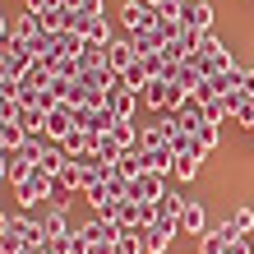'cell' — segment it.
<instances>
[{
	"mask_svg": "<svg viewBox=\"0 0 254 254\" xmlns=\"http://www.w3.org/2000/svg\"><path fill=\"white\" fill-rule=\"evenodd\" d=\"M28 139V134L19 129V125H14V121H0V153H9V148H19Z\"/></svg>",
	"mask_w": 254,
	"mask_h": 254,
	"instance_id": "4316f807",
	"label": "cell"
},
{
	"mask_svg": "<svg viewBox=\"0 0 254 254\" xmlns=\"http://www.w3.org/2000/svg\"><path fill=\"white\" fill-rule=\"evenodd\" d=\"M213 19H217V9L208 0H185V9H181V23L190 33H213Z\"/></svg>",
	"mask_w": 254,
	"mask_h": 254,
	"instance_id": "ba28073f",
	"label": "cell"
},
{
	"mask_svg": "<svg viewBox=\"0 0 254 254\" xmlns=\"http://www.w3.org/2000/svg\"><path fill=\"white\" fill-rule=\"evenodd\" d=\"M121 28L134 37V33H153L157 28V9L148 5V0H125L121 5Z\"/></svg>",
	"mask_w": 254,
	"mask_h": 254,
	"instance_id": "3957f363",
	"label": "cell"
},
{
	"mask_svg": "<svg viewBox=\"0 0 254 254\" xmlns=\"http://www.w3.org/2000/svg\"><path fill=\"white\" fill-rule=\"evenodd\" d=\"M0 185H5V181H0Z\"/></svg>",
	"mask_w": 254,
	"mask_h": 254,
	"instance_id": "b9f144b4",
	"label": "cell"
},
{
	"mask_svg": "<svg viewBox=\"0 0 254 254\" xmlns=\"http://www.w3.org/2000/svg\"><path fill=\"white\" fill-rule=\"evenodd\" d=\"M185 203H190V194H181V190H167V194L157 199V222H176Z\"/></svg>",
	"mask_w": 254,
	"mask_h": 254,
	"instance_id": "d6986e66",
	"label": "cell"
},
{
	"mask_svg": "<svg viewBox=\"0 0 254 254\" xmlns=\"http://www.w3.org/2000/svg\"><path fill=\"white\" fill-rule=\"evenodd\" d=\"M83 14H88V19H102V9H107V5H102V0H83V5H79Z\"/></svg>",
	"mask_w": 254,
	"mask_h": 254,
	"instance_id": "d6a6232c",
	"label": "cell"
},
{
	"mask_svg": "<svg viewBox=\"0 0 254 254\" xmlns=\"http://www.w3.org/2000/svg\"><path fill=\"white\" fill-rule=\"evenodd\" d=\"M88 254H121V250H116V241H107V245H93Z\"/></svg>",
	"mask_w": 254,
	"mask_h": 254,
	"instance_id": "e575fe53",
	"label": "cell"
},
{
	"mask_svg": "<svg viewBox=\"0 0 254 254\" xmlns=\"http://www.w3.org/2000/svg\"><path fill=\"white\" fill-rule=\"evenodd\" d=\"M9 33H14V28H9V19H5V14H0V42H5Z\"/></svg>",
	"mask_w": 254,
	"mask_h": 254,
	"instance_id": "d590c367",
	"label": "cell"
},
{
	"mask_svg": "<svg viewBox=\"0 0 254 254\" xmlns=\"http://www.w3.org/2000/svg\"><path fill=\"white\" fill-rule=\"evenodd\" d=\"M56 5H61V0H28V9H33V14H47V9H56Z\"/></svg>",
	"mask_w": 254,
	"mask_h": 254,
	"instance_id": "836d02e7",
	"label": "cell"
},
{
	"mask_svg": "<svg viewBox=\"0 0 254 254\" xmlns=\"http://www.w3.org/2000/svg\"><path fill=\"white\" fill-rule=\"evenodd\" d=\"M42 33H47V28H42V14H19V23H14V37H23V42H37Z\"/></svg>",
	"mask_w": 254,
	"mask_h": 254,
	"instance_id": "44dd1931",
	"label": "cell"
},
{
	"mask_svg": "<svg viewBox=\"0 0 254 254\" xmlns=\"http://www.w3.org/2000/svg\"><path fill=\"white\" fill-rule=\"evenodd\" d=\"M61 5H65V9H79V5H83V0H61Z\"/></svg>",
	"mask_w": 254,
	"mask_h": 254,
	"instance_id": "8d00e7d4",
	"label": "cell"
},
{
	"mask_svg": "<svg viewBox=\"0 0 254 254\" xmlns=\"http://www.w3.org/2000/svg\"><path fill=\"white\" fill-rule=\"evenodd\" d=\"M83 185H88V176H83V167H79V162H65V167H61V176H56V190H61V194H83Z\"/></svg>",
	"mask_w": 254,
	"mask_h": 254,
	"instance_id": "2e32d148",
	"label": "cell"
},
{
	"mask_svg": "<svg viewBox=\"0 0 254 254\" xmlns=\"http://www.w3.org/2000/svg\"><path fill=\"white\" fill-rule=\"evenodd\" d=\"M171 83H181L185 93H199L203 74H199V65H194V61H181V65H176V79H171Z\"/></svg>",
	"mask_w": 254,
	"mask_h": 254,
	"instance_id": "7402d4cb",
	"label": "cell"
},
{
	"mask_svg": "<svg viewBox=\"0 0 254 254\" xmlns=\"http://www.w3.org/2000/svg\"><path fill=\"white\" fill-rule=\"evenodd\" d=\"M250 245H254V231H250Z\"/></svg>",
	"mask_w": 254,
	"mask_h": 254,
	"instance_id": "ab89813d",
	"label": "cell"
},
{
	"mask_svg": "<svg viewBox=\"0 0 254 254\" xmlns=\"http://www.w3.org/2000/svg\"><path fill=\"white\" fill-rule=\"evenodd\" d=\"M116 250H121V254H148L143 250V231H121V236H116Z\"/></svg>",
	"mask_w": 254,
	"mask_h": 254,
	"instance_id": "f546056e",
	"label": "cell"
},
{
	"mask_svg": "<svg viewBox=\"0 0 254 254\" xmlns=\"http://www.w3.org/2000/svg\"><path fill=\"white\" fill-rule=\"evenodd\" d=\"M83 42H93V47H107V42H116V33H111V23H107V14H102V19H93V23H88V33H83Z\"/></svg>",
	"mask_w": 254,
	"mask_h": 254,
	"instance_id": "d4e9b609",
	"label": "cell"
},
{
	"mask_svg": "<svg viewBox=\"0 0 254 254\" xmlns=\"http://www.w3.org/2000/svg\"><path fill=\"white\" fill-rule=\"evenodd\" d=\"M185 97H190V93H185L181 83H171V79H148V88L139 93V102H143V107L153 111V116H162V111H176Z\"/></svg>",
	"mask_w": 254,
	"mask_h": 254,
	"instance_id": "6da1fadb",
	"label": "cell"
},
{
	"mask_svg": "<svg viewBox=\"0 0 254 254\" xmlns=\"http://www.w3.org/2000/svg\"><path fill=\"white\" fill-rule=\"evenodd\" d=\"M129 42H134V56H139V61H143V56H153V51H162V37L157 33H134Z\"/></svg>",
	"mask_w": 254,
	"mask_h": 254,
	"instance_id": "83f0119b",
	"label": "cell"
},
{
	"mask_svg": "<svg viewBox=\"0 0 254 254\" xmlns=\"http://www.w3.org/2000/svg\"><path fill=\"white\" fill-rule=\"evenodd\" d=\"M139 162H143V171H157V176H167V181H171L176 153H171L167 143H162V148H139Z\"/></svg>",
	"mask_w": 254,
	"mask_h": 254,
	"instance_id": "9a60e30c",
	"label": "cell"
},
{
	"mask_svg": "<svg viewBox=\"0 0 254 254\" xmlns=\"http://www.w3.org/2000/svg\"><path fill=\"white\" fill-rule=\"evenodd\" d=\"M5 231H9V217H5V213H0V236H5Z\"/></svg>",
	"mask_w": 254,
	"mask_h": 254,
	"instance_id": "74e56055",
	"label": "cell"
},
{
	"mask_svg": "<svg viewBox=\"0 0 254 254\" xmlns=\"http://www.w3.org/2000/svg\"><path fill=\"white\" fill-rule=\"evenodd\" d=\"M83 236L88 245H107V241H116V236H121V227H116L111 217H93V222H83V227H74Z\"/></svg>",
	"mask_w": 254,
	"mask_h": 254,
	"instance_id": "5bb4252c",
	"label": "cell"
},
{
	"mask_svg": "<svg viewBox=\"0 0 254 254\" xmlns=\"http://www.w3.org/2000/svg\"><path fill=\"white\" fill-rule=\"evenodd\" d=\"M28 176H33V162H28L19 148H9V153H5V181L9 185H23Z\"/></svg>",
	"mask_w": 254,
	"mask_h": 254,
	"instance_id": "ac0fdd59",
	"label": "cell"
},
{
	"mask_svg": "<svg viewBox=\"0 0 254 254\" xmlns=\"http://www.w3.org/2000/svg\"><path fill=\"white\" fill-rule=\"evenodd\" d=\"M65 162H69V153H65L61 143H51V139H47V148H42V162H37V167H47L51 176H61V167H65Z\"/></svg>",
	"mask_w": 254,
	"mask_h": 254,
	"instance_id": "603a6c76",
	"label": "cell"
},
{
	"mask_svg": "<svg viewBox=\"0 0 254 254\" xmlns=\"http://www.w3.org/2000/svg\"><path fill=\"white\" fill-rule=\"evenodd\" d=\"M176 241V222H148L143 227V250L148 254H167Z\"/></svg>",
	"mask_w": 254,
	"mask_h": 254,
	"instance_id": "8fae6325",
	"label": "cell"
},
{
	"mask_svg": "<svg viewBox=\"0 0 254 254\" xmlns=\"http://www.w3.org/2000/svg\"><path fill=\"white\" fill-rule=\"evenodd\" d=\"M0 56L9 61V74H14V79H28V74H33V65H37V56L28 51V42H23V37H14V33L0 42Z\"/></svg>",
	"mask_w": 254,
	"mask_h": 254,
	"instance_id": "277c9868",
	"label": "cell"
},
{
	"mask_svg": "<svg viewBox=\"0 0 254 254\" xmlns=\"http://www.w3.org/2000/svg\"><path fill=\"white\" fill-rule=\"evenodd\" d=\"M14 194H19V208L28 213V208H37V203H47L51 194H56V176L47 167H33V176H28L23 185H14Z\"/></svg>",
	"mask_w": 254,
	"mask_h": 254,
	"instance_id": "7a4b0ae2",
	"label": "cell"
},
{
	"mask_svg": "<svg viewBox=\"0 0 254 254\" xmlns=\"http://www.w3.org/2000/svg\"><path fill=\"white\" fill-rule=\"evenodd\" d=\"M194 139H199V143L208 148V153H213V148L222 143V125H199V134H194Z\"/></svg>",
	"mask_w": 254,
	"mask_h": 254,
	"instance_id": "4dcf8cb0",
	"label": "cell"
},
{
	"mask_svg": "<svg viewBox=\"0 0 254 254\" xmlns=\"http://www.w3.org/2000/svg\"><path fill=\"white\" fill-rule=\"evenodd\" d=\"M79 129V121H74V107L69 102H56V107L47 111V134L42 139H51V143H65V134Z\"/></svg>",
	"mask_w": 254,
	"mask_h": 254,
	"instance_id": "5b68a950",
	"label": "cell"
},
{
	"mask_svg": "<svg viewBox=\"0 0 254 254\" xmlns=\"http://www.w3.org/2000/svg\"><path fill=\"white\" fill-rule=\"evenodd\" d=\"M139 56H134V42L129 37H116V42H107V69L111 74H125Z\"/></svg>",
	"mask_w": 254,
	"mask_h": 254,
	"instance_id": "4fadbf2b",
	"label": "cell"
},
{
	"mask_svg": "<svg viewBox=\"0 0 254 254\" xmlns=\"http://www.w3.org/2000/svg\"><path fill=\"white\" fill-rule=\"evenodd\" d=\"M203 162H208V148H203L199 139H194V148H190V153H181V157H176V167H171V181H181V185H190L194 176L203 171Z\"/></svg>",
	"mask_w": 254,
	"mask_h": 254,
	"instance_id": "52a82bcc",
	"label": "cell"
},
{
	"mask_svg": "<svg viewBox=\"0 0 254 254\" xmlns=\"http://www.w3.org/2000/svg\"><path fill=\"white\" fill-rule=\"evenodd\" d=\"M227 217H231V227L241 231V236H250V231H254V208H250V203H241V208H231Z\"/></svg>",
	"mask_w": 254,
	"mask_h": 254,
	"instance_id": "f1b7e54d",
	"label": "cell"
},
{
	"mask_svg": "<svg viewBox=\"0 0 254 254\" xmlns=\"http://www.w3.org/2000/svg\"><path fill=\"white\" fill-rule=\"evenodd\" d=\"M111 176H116V181H134V176H143L139 148H134V153H125V157H116V162H111Z\"/></svg>",
	"mask_w": 254,
	"mask_h": 254,
	"instance_id": "ffe728a7",
	"label": "cell"
},
{
	"mask_svg": "<svg viewBox=\"0 0 254 254\" xmlns=\"http://www.w3.org/2000/svg\"><path fill=\"white\" fill-rule=\"evenodd\" d=\"M162 194H167V176H157V171H143V176H134V181H129V194H125V199L157 203Z\"/></svg>",
	"mask_w": 254,
	"mask_h": 254,
	"instance_id": "8992f818",
	"label": "cell"
},
{
	"mask_svg": "<svg viewBox=\"0 0 254 254\" xmlns=\"http://www.w3.org/2000/svg\"><path fill=\"white\" fill-rule=\"evenodd\" d=\"M42 231H47V236H69L74 227L65 222V213H61V208H47V217H42Z\"/></svg>",
	"mask_w": 254,
	"mask_h": 254,
	"instance_id": "484cf974",
	"label": "cell"
},
{
	"mask_svg": "<svg viewBox=\"0 0 254 254\" xmlns=\"http://www.w3.org/2000/svg\"><path fill=\"white\" fill-rule=\"evenodd\" d=\"M14 125H19L28 139H33V134H47V111H42V107H23V102H19V116H14Z\"/></svg>",
	"mask_w": 254,
	"mask_h": 254,
	"instance_id": "e0dca14e",
	"label": "cell"
},
{
	"mask_svg": "<svg viewBox=\"0 0 254 254\" xmlns=\"http://www.w3.org/2000/svg\"><path fill=\"white\" fill-rule=\"evenodd\" d=\"M203 231H208V208L199 199H190L176 217V236H203Z\"/></svg>",
	"mask_w": 254,
	"mask_h": 254,
	"instance_id": "30bf717a",
	"label": "cell"
},
{
	"mask_svg": "<svg viewBox=\"0 0 254 254\" xmlns=\"http://www.w3.org/2000/svg\"><path fill=\"white\" fill-rule=\"evenodd\" d=\"M148 79H153V74H148V65H143V61H134V65L121 74V83L129 88V93H143V88H148Z\"/></svg>",
	"mask_w": 254,
	"mask_h": 254,
	"instance_id": "cb8c5ba5",
	"label": "cell"
},
{
	"mask_svg": "<svg viewBox=\"0 0 254 254\" xmlns=\"http://www.w3.org/2000/svg\"><path fill=\"white\" fill-rule=\"evenodd\" d=\"M47 254H74V231L69 236H47Z\"/></svg>",
	"mask_w": 254,
	"mask_h": 254,
	"instance_id": "1f68e13d",
	"label": "cell"
},
{
	"mask_svg": "<svg viewBox=\"0 0 254 254\" xmlns=\"http://www.w3.org/2000/svg\"><path fill=\"white\" fill-rule=\"evenodd\" d=\"M250 93H254V65H250Z\"/></svg>",
	"mask_w": 254,
	"mask_h": 254,
	"instance_id": "f35d334b",
	"label": "cell"
},
{
	"mask_svg": "<svg viewBox=\"0 0 254 254\" xmlns=\"http://www.w3.org/2000/svg\"><path fill=\"white\" fill-rule=\"evenodd\" d=\"M107 107L121 116V121H134V111H139V93H129V88L121 83V74H116L111 88H107Z\"/></svg>",
	"mask_w": 254,
	"mask_h": 254,
	"instance_id": "9c48e42d",
	"label": "cell"
},
{
	"mask_svg": "<svg viewBox=\"0 0 254 254\" xmlns=\"http://www.w3.org/2000/svg\"><path fill=\"white\" fill-rule=\"evenodd\" d=\"M250 134H254V121H250Z\"/></svg>",
	"mask_w": 254,
	"mask_h": 254,
	"instance_id": "60d3db41",
	"label": "cell"
},
{
	"mask_svg": "<svg viewBox=\"0 0 254 254\" xmlns=\"http://www.w3.org/2000/svg\"><path fill=\"white\" fill-rule=\"evenodd\" d=\"M176 121H181V129H185V134H199V125H208V107L190 93L181 107H176Z\"/></svg>",
	"mask_w": 254,
	"mask_h": 254,
	"instance_id": "7c38bea8",
	"label": "cell"
}]
</instances>
